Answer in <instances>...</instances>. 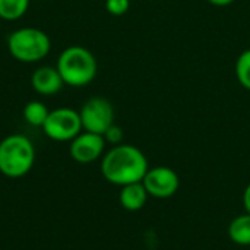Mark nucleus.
<instances>
[{
	"instance_id": "1",
	"label": "nucleus",
	"mask_w": 250,
	"mask_h": 250,
	"mask_svg": "<svg viewBox=\"0 0 250 250\" xmlns=\"http://www.w3.org/2000/svg\"><path fill=\"white\" fill-rule=\"evenodd\" d=\"M148 170L145 154L129 144L113 146L101 158V174L108 183L120 188L142 182Z\"/></svg>"
},
{
	"instance_id": "2",
	"label": "nucleus",
	"mask_w": 250,
	"mask_h": 250,
	"mask_svg": "<svg viewBox=\"0 0 250 250\" xmlns=\"http://www.w3.org/2000/svg\"><path fill=\"white\" fill-rule=\"evenodd\" d=\"M35 163V146L21 133L6 136L0 142V173L9 179L26 176Z\"/></svg>"
},
{
	"instance_id": "3",
	"label": "nucleus",
	"mask_w": 250,
	"mask_h": 250,
	"mask_svg": "<svg viewBox=\"0 0 250 250\" xmlns=\"http://www.w3.org/2000/svg\"><path fill=\"white\" fill-rule=\"evenodd\" d=\"M56 67L63 82L75 88L91 83L98 70L95 56L88 48L81 45L64 48L57 59Z\"/></svg>"
},
{
	"instance_id": "4",
	"label": "nucleus",
	"mask_w": 250,
	"mask_h": 250,
	"mask_svg": "<svg viewBox=\"0 0 250 250\" xmlns=\"http://www.w3.org/2000/svg\"><path fill=\"white\" fill-rule=\"evenodd\" d=\"M7 48L13 59L22 63H37L50 53L51 41L48 35L32 26L13 31L7 38Z\"/></svg>"
},
{
	"instance_id": "5",
	"label": "nucleus",
	"mask_w": 250,
	"mask_h": 250,
	"mask_svg": "<svg viewBox=\"0 0 250 250\" xmlns=\"http://www.w3.org/2000/svg\"><path fill=\"white\" fill-rule=\"evenodd\" d=\"M42 130L47 138L56 142H70L83 130L81 114L69 107L51 110L42 125Z\"/></svg>"
},
{
	"instance_id": "6",
	"label": "nucleus",
	"mask_w": 250,
	"mask_h": 250,
	"mask_svg": "<svg viewBox=\"0 0 250 250\" xmlns=\"http://www.w3.org/2000/svg\"><path fill=\"white\" fill-rule=\"evenodd\" d=\"M82 127L86 132L104 135L105 130L114 123V108L111 103L103 97L89 98L81 108Z\"/></svg>"
},
{
	"instance_id": "7",
	"label": "nucleus",
	"mask_w": 250,
	"mask_h": 250,
	"mask_svg": "<svg viewBox=\"0 0 250 250\" xmlns=\"http://www.w3.org/2000/svg\"><path fill=\"white\" fill-rule=\"evenodd\" d=\"M142 183L149 196L157 199H167L176 195V192L179 190L180 177L173 168L158 166L146 171Z\"/></svg>"
},
{
	"instance_id": "8",
	"label": "nucleus",
	"mask_w": 250,
	"mask_h": 250,
	"mask_svg": "<svg viewBox=\"0 0 250 250\" xmlns=\"http://www.w3.org/2000/svg\"><path fill=\"white\" fill-rule=\"evenodd\" d=\"M105 139L103 135L92 132H81L73 141H70V157L79 164H91L103 158L105 151Z\"/></svg>"
},
{
	"instance_id": "9",
	"label": "nucleus",
	"mask_w": 250,
	"mask_h": 250,
	"mask_svg": "<svg viewBox=\"0 0 250 250\" xmlns=\"http://www.w3.org/2000/svg\"><path fill=\"white\" fill-rule=\"evenodd\" d=\"M31 85L34 88L35 92H38L40 95H54L57 94L62 86L64 85L57 67L53 66H41L38 69L34 70L32 76H31Z\"/></svg>"
},
{
	"instance_id": "10",
	"label": "nucleus",
	"mask_w": 250,
	"mask_h": 250,
	"mask_svg": "<svg viewBox=\"0 0 250 250\" xmlns=\"http://www.w3.org/2000/svg\"><path fill=\"white\" fill-rule=\"evenodd\" d=\"M148 196L149 195H148L144 183L139 182V183H130V185L122 186L119 201H120L122 208H125L126 211L136 212L145 207Z\"/></svg>"
},
{
	"instance_id": "11",
	"label": "nucleus",
	"mask_w": 250,
	"mask_h": 250,
	"mask_svg": "<svg viewBox=\"0 0 250 250\" xmlns=\"http://www.w3.org/2000/svg\"><path fill=\"white\" fill-rule=\"evenodd\" d=\"M229 237L239 246H250V214H242L231 220L229 229Z\"/></svg>"
},
{
	"instance_id": "12",
	"label": "nucleus",
	"mask_w": 250,
	"mask_h": 250,
	"mask_svg": "<svg viewBox=\"0 0 250 250\" xmlns=\"http://www.w3.org/2000/svg\"><path fill=\"white\" fill-rule=\"evenodd\" d=\"M23 119L28 125L31 126H37V127H42L50 110L45 107L44 103L41 101H29L25 107H23Z\"/></svg>"
},
{
	"instance_id": "13",
	"label": "nucleus",
	"mask_w": 250,
	"mask_h": 250,
	"mask_svg": "<svg viewBox=\"0 0 250 250\" xmlns=\"http://www.w3.org/2000/svg\"><path fill=\"white\" fill-rule=\"evenodd\" d=\"M29 7V0H0V18L4 21H18Z\"/></svg>"
},
{
	"instance_id": "14",
	"label": "nucleus",
	"mask_w": 250,
	"mask_h": 250,
	"mask_svg": "<svg viewBox=\"0 0 250 250\" xmlns=\"http://www.w3.org/2000/svg\"><path fill=\"white\" fill-rule=\"evenodd\" d=\"M236 78L239 83L250 91V48L245 50L236 62Z\"/></svg>"
},
{
	"instance_id": "15",
	"label": "nucleus",
	"mask_w": 250,
	"mask_h": 250,
	"mask_svg": "<svg viewBox=\"0 0 250 250\" xmlns=\"http://www.w3.org/2000/svg\"><path fill=\"white\" fill-rule=\"evenodd\" d=\"M130 9V0H105V10L113 16H122Z\"/></svg>"
},
{
	"instance_id": "16",
	"label": "nucleus",
	"mask_w": 250,
	"mask_h": 250,
	"mask_svg": "<svg viewBox=\"0 0 250 250\" xmlns=\"http://www.w3.org/2000/svg\"><path fill=\"white\" fill-rule=\"evenodd\" d=\"M103 136H104V139H105L107 144H111L113 146H116V145H120V144H122L125 135H123V129H122L120 126H117L116 123H113V125L105 130V133H104Z\"/></svg>"
},
{
	"instance_id": "17",
	"label": "nucleus",
	"mask_w": 250,
	"mask_h": 250,
	"mask_svg": "<svg viewBox=\"0 0 250 250\" xmlns=\"http://www.w3.org/2000/svg\"><path fill=\"white\" fill-rule=\"evenodd\" d=\"M243 205H245L246 212L250 214V183L246 186V189L243 192Z\"/></svg>"
},
{
	"instance_id": "18",
	"label": "nucleus",
	"mask_w": 250,
	"mask_h": 250,
	"mask_svg": "<svg viewBox=\"0 0 250 250\" xmlns=\"http://www.w3.org/2000/svg\"><path fill=\"white\" fill-rule=\"evenodd\" d=\"M208 3L214 4V6H218V7H224V6H230L233 4L236 0H207Z\"/></svg>"
}]
</instances>
